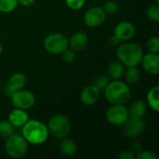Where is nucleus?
<instances>
[{
	"label": "nucleus",
	"mask_w": 159,
	"mask_h": 159,
	"mask_svg": "<svg viewBox=\"0 0 159 159\" xmlns=\"http://www.w3.org/2000/svg\"><path fill=\"white\" fill-rule=\"evenodd\" d=\"M22 137L32 144H41L48 140V127L38 120H28L22 126Z\"/></svg>",
	"instance_id": "obj_1"
},
{
	"label": "nucleus",
	"mask_w": 159,
	"mask_h": 159,
	"mask_svg": "<svg viewBox=\"0 0 159 159\" xmlns=\"http://www.w3.org/2000/svg\"><path fill=\"white\" fill-rule=\"evenodd\" d=\"M116 55L120 62L129 66H137L141 63L143 52L142 48L136 43L122 44L116 50Z\"/></svg>",
	"instance_id": "obj_2"
},
{
	"label": "nucleus",
	"mask_w": 159,
	"mask_h": 159,
	"mask_svg": "<svg viewBox=\"0 0 159 159\" xmlns=\"http://www.w3.org/2000/svg\"><path fill=\"white\" fill-rule=\"evenodd\" d=\"M105 98L113 104H124L130 98V89L119 79L109 83L104 89Z\"/></svg>",
	"instance_id": "obj_3"
},
{
	"label": "nucleus",
	"mask_w": 159,
	"mask_h": 159,
	"mask_svg": "<svg viewBox=\"0 0 159 159\" xmlns=\"http://www.w3.org/2000/svg\"><path fill=\"white\" fill-rule=\"evenodd\" d=\"M28 148V143L19 134H11L7 137L6 141V152L10 157L19 158L25 155Z\"/></svg>",
	"instance_id": "obj_4"
},
{
	"label": "nucleus",
	"mask_w": 159,
	"mask_h": 159,
	"mask_svg": "<svg viewBox=\"0 0 159 159\" xmlns=\"http://www.w3.org/2000/svg\"><path fill=\"white\" fill-rule=\"evenodd\" d=\"M48 132L57 139L65 138L71 130V124L67 117L62 115L52 116L48 122Z\"/></svg>",
	"instance_id": "obj_5"
},
{
	"label": "nucleus",
	"mask_w": 159,
	"mask_h": 159,
	"mask_svg": "<svg viewBox=\"0 0 159 159\" xmlns=\"http://www.w3.org/2000/svg\"><path fill=\"white\" fill-rule=\"evenodd\" d=\"M69 41L61 34L54 33L48 35L44 40V47L46 50L52 54H61L68 48Z\"/></svg>",
	"instance_id": "obj_6"
},
{
	"label": "nucleus",
	"mask_w": 159,
	"mask_h": 159,
	"mask_svg": "<svg viewBox=\"0 0 159 159\" xmlns=\"http://www.w3.org/2000/svg\"><path fill=\"white\" fill-rule=\"evenodd\" d=\"M129 117V109L124 104H114L106 113L107 121L114 126L124 125Z\"/></svg>",
	"instance_id": "obj_7"
},
{
	"label": "nucleus",
	"mask_w": 159,
	"mask_h": 159,
	"mask_svg": "<svg viewBox=\"0 0 159 159\" xmlns=\"http://www.w3.org/2000/svg\"><path fill=\"white\" fill-rule=\"evenodd\" d=\"M35 102L34 95L27 89H19L11 94V102L16 108L27 110L31 108Z\"/></svg>",
	"instance_id": "obj_8"
},
{
	"label": "nucleus",
	"mask_w": 159,
	"mask_h": 159,
	"mask_svg": "<svg viewBox=\"0 0 159 159\" xmlns=\"http://www.w3.org/2000/svg\"><path fill=\"white\" fill-rule=\"evenodd\" d=\"M106 13L100 7H93L87 10L84 15V21L89 27H98L105 20Z\"/></svg>",
	"instance_id": "obj_9"
},
{
	"label": "nucleus",
	"mask_w": 159,
	"mask_h": 159,
	"mask_svg": "<svg viewBox=\"0 0 159 159\" xmlns=\"http://www.w3.org/2000/svg\"><path fill=\"white\" fill-rule=\"evenodd\" d=\"M125 128L124 131L127 136L130 138H135L141 135L145 129V125L142 118H135V117H129L128 120L124 123Z\"/></svg>",
	"instance_id": "obj_10"
},
{
	"label": "nucleus",
	"mask_w": 159,
	"mask_h": 159,
	"mask_svg": "<svg viewBox=\"0 0 159 159\" xmlns=\"http://www.w3.org/2000/svg\"><path fill=\"white\" fill-rule=\"evenodd\" d=\"M142 64L143 69L152 75H157L159 73V57L157 53H148L143 56Z\"/></svg>",
	"instance_id": "obj_11"
},
{
	"label": "nucleus",
	"mask_w": 159,
	"mask_h": 159,
	"mask_svg": "<svg viewBox=\"0 0 159 159\" xmlns=\"http://www.w3.org/2000/svg\"><path fill=\"white\" fill-rule=\"evenodd\" d=\"M135 34V27L131 22L122 21L119 22L115 28V35L120 40H128Z\"/></svg>",
	"instance_id": "obj_12"
},
{
	"label": "nucleus",
	"mask_w": 159,
	"mask_h": 159,
	"mask_svg": "<svg viewBox=\"0 0 159 159\" xmlns=\"http://www.w3.org/2000/svg\"><path fill=\"white\" fill-rule=\"evenodd\" d=\"M26 83V77L23 74L17 73L10 76L7 83V91L11 95L14 91L21 89Z\"/></svg>",
	"instance_id": "obj_13"
},
{
	"label": "nucleus",
	"mask_w": 159,
	"mask_h": 159,
	"mask_svg": "<svg viewBox=\"0 0 159 159\" xmlns=\"http://www.w3.org/2000/svg\"><path fill=\"white\" fill-rule=\"evenodd\" d=\"M29 120V116L23 109L16 108L8 115V121L13 127H22Z\"/></svg>",
	"instance_id": "obj_14"
},
{
	"label": "nucleus",
	"mask_w": 159,
	"mask_h": 159,
	"mask_svg": "<svg viewBox=\"0 0 159 159\" xmlns=\"http://www.w3.org/2000/svg\"><path fill=\"white\" fill-rule=\"evenodd\" d=\"M99 95H100V90L94 85L89 86L85 88L81 92V96H80L81 102L86 105L93 104L98 100Z\"/></svg>",
	"instance_id": "obj_15"
},
{
	"label": "nucleus",
	"mask_w": 159,
	"mask_h": 159,
	"mask_svg": "<svg viewBox=\"0 0 159 159\" xmlns=\"http://www.w3.org/2000/svg\"><path fill=\"white\" fill-rule=\"evenodd\" d=\"M88 44V36L84 32H76L75 33L69 42L71 49L74 51L83 50Z\"/></svg>",
	"instance_id": "obj_16"
},
{
	"label": "nucleus",
	"mask_w": 159,
	"mask_h": 159,
	"mask_svg": "<svg viewBox=\"0 0 159 159\" xmlns=\"http://www.w3.org/2000/svg\"><path fill=\"white\" fill-rule=\"evenodd\" d=\"M146 112V104L143 101L138 100L135 101L131 105L129 110V116L130 117H135V118H142Z\"/></svg>",
	"instance_id": "obj_17"
},
{
	"label": "nucleus",
	"mask_w": 159,
	"mask_h": 159,
	"mask_svg": "<svg viewBox=\"0 0 159 159\" xmlns=\"http://www.w3.org/2000/svg\"><path fill=\"white\" fill-rule=\"evenodd\" d=\"M60 150L63 155H65L67 157H71L76 153L77 146L73 140L63 139L60 143Z\"/></svg>",
	"instance_id": "obj_18"
},
{
	"label": "nucleus",
	"mask_w": 159,
	"mask_h": 159,
	"mask_svg": "<svg viewBox=\"0 0 159 159\" xmlns=\"http://www.w3.org/2000/svg\"><path fill=\"white\" fill-rule=\"evenodd\" d=\"M107 70H108L109 75L115 80L120 79L124 74V66H123V63L120 61H112L108 65Z\"/></svg>",
	"instance_id": "obj_19"
},
{
	"label": "nucleus",
	"mask_w": 159,
	"mask_h": 159,
	"mask_svg": "<svg viewBox=\"0 0 159 159\" xmlns=\"http://www.w3.org/2000/svg\"><path fill=\"white\" fill-rule=\"evenodd\" d=\"M147 102L150 107L156 112L159 111V87L152 88L147 94Z\"/></svg>",
	"instance_id": "obj_20"
},
{
	"label": "nucleus",
	"mask_w": 159,
	"mask_h": 159,
	"mask_svg": "<svg viewBox=\"0 0 159 159\" xmlns=\"http://www.w3.org/2000/svg\"><path fill=\"white\" fill-rule=\"evenodd\" d=\"M141 77V73L136 66H129L126 73L125 78L128 83L129 84H136Z\"/></svg>",
	"instance_id": "obj_21"
},
{
	"label": "nucleus",
	"mask_w": 159,
	"mask_h": 159,
	"mask_svg": "<svg viewBox=\"0 0 159 159\" xmlns=\"http://www.w3.org/2000/svg\"><path fill=\"white\" fill-rule=\"evenodd\" d=\"M18 0H0V11L4 13L13 11L18 6Z\"/></svg>",
	"instance_id": "obj_22"
},
{
	"label": "nucleus",
	"mask_w": 159,
	"mask_h": 159,
	"mask_svg": "<svg viewBox=\"0 0 159 159\" xmlns=\"http://www.w3.org/2000/svg\"><path fill=\"white\" fill-rule=\"evenodd\" d=\"M14 131V128L13 126L9 123V121H0V136L1 137H8L9 135H11Z\"/></svg>",
	"instance_id": "obj_23"
},
{
	"label": "nucleus",
	"mask_w": 159,
	"mask_h": 159,
	"mask_svg": "<svg viewBox=\"0 0 159 159\" xmlns=\"http://www.w3.org/2000/svg\"><path fill=\"white\" fill-rule=\"evenodd\" d=\"M147 16L153 21H159V7L157 4L150 5L147 8Z\"/></svg>",
	"instance_id": "obj_24"
},
{
	"label": "nucleus",
	"mask_w": 159,
	"mask_h": 159,
	"mask_svg": "<svg viewBox=\"0 0 159 159\" xmlns=\"http://www.w3.org/2000/svg\"><path fill=\"white\" fill-rule=\"evenodd\" d=\"M147 48L151 53H157L159 51V38L157 36L151 37L147 42Z\"/></svg>",
	"instance_id": "obj_25"
},
{
	"label": "nucleus",
	"mask_w": 159,
	"mask_h": 159,
	"mask_svg": "<svg viewBox=\"0 0 159 159\" xmlns=\"http://www.w3.org/2000/svg\"><path fill=\"white\" fill-rule=\"evenodd\" d=\"M109 84V79L107 78V76L105 75H101L99 77H97V79L94 82V86L101 91V90H104L107 87V85Z\"/></svg>",
	"instance_id": "obj_26"
},
{
	"label": "nucleus",
	"mask_w": 159,
	"mask_h": 159,
	"mask_svg": "<svg viewBox=\"0 0 159 159\" xmlns=\"http://www.w3.org/2000/svg\"><path fill=\"white\" fill-rule=\"evenodd\" d=\"M102 9L104 10L105 13H108V14H114L117 11L118 9V5L116 1H107Z\"/></svg>",
	"instance_id": "obj_27"
},
{
	"label": "nucleus",
	"mask_w": 159,
	"mask_h": 159,
	"mask_svg": "<svg viewBox=\"0 0 159 159\" xmlns=\"http://www.w3.org/2000/svg\"><path fill=\"white\" fill-rule=\"evenodd\" d=\"M86 0H65V3L67 5L68 7H70L71 9H79L81 8L84 4H85Z\"/></svg>",
	"instance_id": "obj_28"
},
{
	"label": "nucleus",
	"mask_w": 159,
	"mask_h": 159,
	"mask_svg": "<svg viewBox=\"0 0 159 159\" xmlns=\"http://www.w3.org/2000/svg\"><path fill=\"white\" fill-rule=\"evenodd\" d=\"M61 54H62L63 60H64L66 62H68V63H72V62H74L75 60V51H74L73 49H68V48H66Z\"/></svg>",
	"instance_id": "obj_29"
},
{
	"label": "nucleus",
	"mask_w": 159,
	"mask_h": 159,
	"mask_svg": "<svg viewBox=\"0 0 159 159\" xmlns=\"http://www.w3.org/2000/svg\"><path fill=\"white\" fill-rule=\"evenodd\" d=\"M138 159H157V157L151 151H140L137 155Z\"/></svg>",
	"instance_id": "obj_30"
},
{
	"label": "nucleus",
	"mask_w": 159,
	"mask_h": 159,
	"mask_svg": "<svg viewBox=\"0 0 159 159\" xmlns=\"http://www.w3.org/2000/svg\"><path fill=\"white\" fill-rule=\"evenodd\" d=\"M118 158L119 159H134L135 158V156L133 154L132 151H129V150H126V151H123L120 153V155L118 156Z\"/></svg>",
	"instance_id": "obj_31"
},
{
	"label": "nucleus",
	"mask_w": 159,
	"mask_h": 159,
	"mask_svg": "<svg viewBox=\"0 0 159 159\" xmlns=\"http://www.w3.org/2000/svg\"><path fill=\"white\" fill-rule=\"evenodd\" d=\"M18 3L24 7H30L34 3V0H18Z\"/></svg>",
	"instance_id": "obj_32"
},
{
	"label": "nucleus",
	"mask_w": 159,
	"mask_h": 159,
	"mask_svg": "<svg viewBox=\"0 0 159 159\" xmlns=\"http://www.w3.org/2000/svg\"><path fill=\"white\" fill-rule=\"evenodd\" d=\"M133 148H135V150L137 149V152L139 153L141 151V145H140V143H134Z\"/></svg>",
	"instance_id": "obj_33"
},
{
	"label": "nucleus",
	"mask_w": 159,
	"mask_h": 159,
	"mask_svg": "<svg viewBox=\"0 0 159 159\" xmlns=\"http://www.w3.org/2000/svg\"><path fill=\"white\" fill-rule=\"evenodd\" d=\"M1 52H2V46H1V44H0V54H1Z\"/></svg>",
	"instance_id": "obj_34"
},
{
	"label": "nucleus",
	"mask_w": 159,
	"mask_h": 159,
	"mask_svg": "<svg viewBox=\"0 0 159 159\" xmlns=\"http://www.w3.org/2000/svg\"><path fill=\"white\" fill-rule=\"evenodd\" d=\"M156 1H157V3H158L159 2V0H156Z\"/></svg>",
	"instance_id": "obj_35"
}]
</instances>
